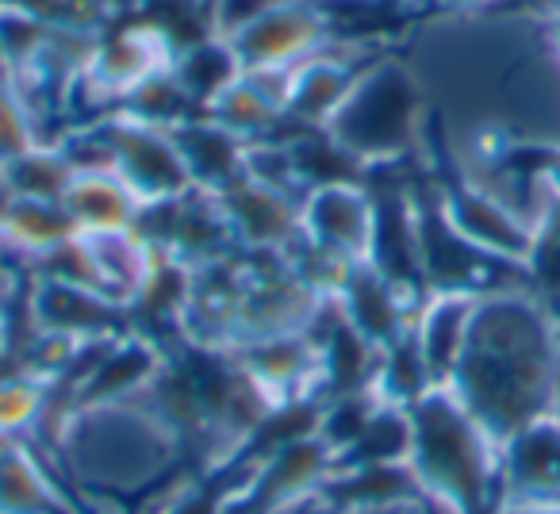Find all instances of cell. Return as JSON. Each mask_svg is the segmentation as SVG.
I'll list each match as a JSON object with an SVG mask.
<instances>
[{
    "instance_id": "obj_1",
    "label": "cell",
    "mask_w": 560,
    "mask_h": 514,
    "mask_svg": "<svg viewBox=\"0 0 560 514\" xmlns=\"http://www.w3.org/2000/svg\"><path fill=\"white\" fill-rule=\"evenodd\" d=\"M457 365L476 414L499 434L514 437L552 411L557 342L549 319L529 300L503 296L476 307Z\"/></svg>"
},
{
    "instance_id": "obj_2",
    "label": "cell",
    "mask_w": 560,
    "mask_h": 514,
    "mask_svg": "<svg viewBox=\"0 0 560 514\" xmlns=\"http://www.w3.org/2000/svg\"><path fill=\"white\" fill-rule=\"evenodd\" d=\"M327 32H330L327 16L300 0V4H289V9L265 12V16L249 20L246 27H238L234 35H223V39H231L242 70L265 73L284 62H296L300 55L315 50L327 39Z\"/></svg>"
},
{
    "instance_id": "obj_3",
    "label": "cell",
    "mask_w": 560,
    "mask_h": 514,
    "mask_svg": "<svg viewBox=\"0 0 560 514\" xmlns=\"http://www.w3.org/2000/svg\"><path fill=\"white\" fill-rule=\"evenodd\" d=\"M411 116H415V85L407 81V73L399 66H381V70H373L369 78H361L353 85V93L346 96L342 112H338V124L350 135L365 131L358 142L388 147L392 139L396 142L404 139Z\"/></svg>"
},
{
    "instance_id": "obj_4",
    "label": "cell",
    "mask_w": 560,
    "mask_h": 514,
    "mask_svg": "<svg viewBox=\"0 0 560 514\" xmlns=\"http://www.w3.org/2000/svg\"><path fill=\"white\" fill-rule=\"evenodd\" d=\"M511 442L514 480L537 491V499H560V422L545 414L518 430Z\"/></svg>"
},
{
    "instance_id": "obj_5",
    "label": "cell",
    "mask_w": 560,
    "mask_h": 514,
    "mask_svg": "<svg viewBox=\"0 0 560 514\" xmlns=\"http://www.w3.org/2000/svg\"><path fill=\"white\" fill-rule=\"evenodd\" d=\"M460 200L453 203V223L465 238L480 242V246L495 249V254L506 257H529V246H534V234L522 231L506 211H499L491 200H483L480 192H457Z\"/></svg>"
},
{
    "instance_id": "obj_6",
    "label": "cell",
    "mask_w": 560,
    "mask_h": 514,
    "mask_svg": "<svg viewBox=\"0 0 560 514\" xmlns=\"http://www.w3.org/2000/svg\"><path fill=\"white\" fill-rule=\"evenodd\" d=\"M242 62L234 55L231 39L215 35V39L200 43V47L185 50L177 62V85L192 89L196 96H223L226 89L238 81Z\"/></svg>"
},
{
    "instance_id": "obj_7",
    "label": "cell",
    "mask_w": 560,
    "mask_h": 514,
    "mask_svg": "<svg viewBox=\"0 0 560 514\" xmlns=\"http://www.w3.org/2000/svg\"><path fill=\"white\" fill-rule=\"evenodd\" d=\"M476 307L468 300H445V304L434 307L430 315V327H427V358L442 361V365H457L460 350H465V338H468V323H472Z\"/></svg>"
},
{
    "instance_id": "obj_8",
    "label": "cell",
    "mask_w": 560,
    "mask_h": 514,
    "mask_svg": "<svg viewBox=\"0 0 560 514\" xmlns=\"http://www.w3.org/2000/svg\"><path fill=\"white\" fill-rule=\"evenodd\" d=\"M361 78H350L346 66L315 62L307 70H300L296 78V104L304 112H335L346 104V96L353 93Z\"/></svg>"
},
{
    "instance_id": "obj_9",
    "label": "cell",
    "mask_w": 560,
    "mask_h": 514,
    "mask_svg": "<svg viewBox=\"0 0 560 514\" xmlns=\"http://www.w3.org/2000/svg\"><path fill=\"white\" fill-rule=\"evenodd\" d=\"M529 266H534V277L545 284V289L560 292V203L545 215L541 231L534 234Z\"/></svg>"
},
{
    "instance_id": "obj_10",
    "label": "cell",
    "mask_w": 560,
    "mask_h": 514,
    "mask_svg": "<svg viewBox=\"0 0 560 514\" xmlns=\"http://www.w3.org/2000/svg\"><path fill=\"white\" fill-rule=\"evenodd\" d=\"M289 4H300V0H215V32L234 35L249 20L265 16V12L289 9Z\"/></svg>"
},
{
    "instance_id": "obj_11",
    "label": "cell",
    "mask_w": 560,
    "mask_h": 514,
    "mask_svg": "<svg viewBox=\"0 0 560 514\" xmlns=\"http://www.w3.org/2000/svg\"><path fill=\"white\" fill-rule=\"evenodd\" d=\"M549 414L560 422V376H557V392H552V411H549Z\"/></svg>"
},
{
    "instance_id": "obj_12",
    "label": "cell",
    "mask_w": 560,
    "mask_h": 514,
    "mask_svg": "<svg viewBox=\"0 0 560 514\" xmlns=\"http://www.w3.org/2000/svg\"><path fill=\"white\" fill-rule=\"evenodd\" d=\"M445 4H483V0H445Z\"/></svg>"
}]
</instances>
